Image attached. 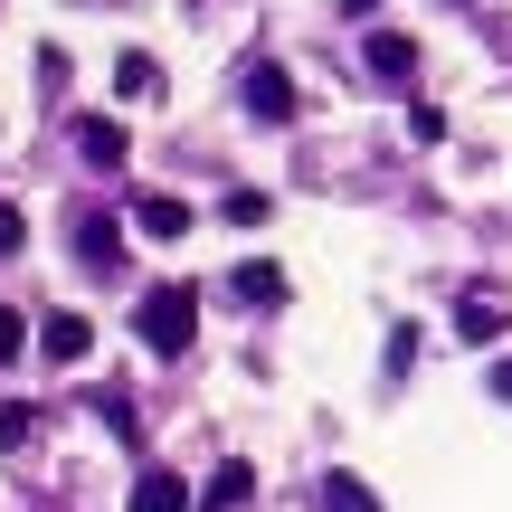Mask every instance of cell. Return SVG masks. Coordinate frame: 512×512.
Returning <instances> with one entry per match:
<instances>
[{
  "label": "cell",
  "mask_w": 512,
  "mask_h": 512,
  "mask_svg": "<svg viewBox=\"0 0 512 512\" xmlns=\"http://www.w3.org/2000/svg\"><path fill=\"white\" fill-rule=\"evenodd\" d=\"M133 332H143L162 361H181L190 332H200V294H190V285H152V294H143V313H133Z\"/></svg>",
  "instance_id": "obj_1"
},
{
  "label": "cell",
  "mask_w": 512,
  "mask_h": 512,
  "mask_svg": "<svg viewBox=\"0 0 512 512\" xmlns=\"http://www.w3.org/2000/svg\"><path fill=\"white\" fill-rule=\"evenodd\" d=\"M76 266H86V275H114V266H124V228H114L105 209L76 219Z\"/></svg>",
  "instance_id": "obj_2"
},
{
  "label": "cell",
  "mask_w": 512,
  "mask_h": 512,
  "mask_svg": "<svg viewBox=\"0 0 512 512\" xmlns=\"http://www.w3.org/2000/svg\"><path fill=\"white\" fill-rule=\"evenodd\" d=\"M247 114L256 124H294V76L285 67H247Z\"/></svg>",
  "instance_id": "obj_3"
},
{
  "label": "cell",
  "mask_w": 512,
  "mask_h": 512,
  "mask_svg": "<svg viewBox=\"0 0 512 512\" xmlns=\"http://www.w3.org/2000/svg\"><path fill=\"white\" fill-rule=\"evenodd\" d=\"M38 351H48V361H86L95 323H86V313H48V323H38Z\"/></svg>",
  "instance_id": "obj_4"
},
{
  "label": "cell",
  "mask_w": 512,
  "mask_h": 512,
  "mask_svg": "<svg viewBox=\"0 0 512 512\" xmlns=\"http://www.w3.org/2000/svg\"><path fill=\"white\" fill-rule=\"evenodd\" d=\"M133 228H143V238H190V200H171V190H143V200H133Z\"/></svg>",
  "instance_id": "obj_5"
},
{
  "label": "cell",
  "mask_w": 512,
  "mask_h": 512,
  "mask_svg": "<svg viewBox=\"0 0 512 512\" xmlns=\"http://www.w3.org/2000/svg\"><path fill=\"white\" fill-rule=\"evenodd\" d=\"M512 332V313L503 304H484V294H465V313H456V342H475V351H494Z\"/></svg>",
  "instance_id": "obj_6"
},
{
  "label": "cell",
  "mask_w": 512,
  "mask_h": 512,
  "mask_svg": "<svg viewBox=\"0 0 512 512\" xmlns=\"http://www.w3.org/2000/svg\"><path fill=\"white\" fill-rule=\"evenodd\" d=\"M408 67H418V38H408V29H370V76H389V86H399Z\"/></svg>",
  "instance_id": "obj_7"
},
{
  "label": "cell",
  "mask_w": 512,
  "mask_h": 512,
  "mask_svg": "<svg viewBox=\"0 0 512 512\" xmlns=\"http://www.w3.org/2000/svg\"><path fill=\"white\" fill-rule=\"evenodd\" d=\"M228 294H238V304H285V266H266V256H247V266L228 275Z\"/></svg>",
  "instance_id": "obj_8"
},
{
  "label": "cell",
  "mask_w": 512,
  "mask_h": 512,
  "mask_svg": "<svg viewBox=\"0 0 512 512\" xmlns=\"http://www.w3.org/2000/svg\"><path fill=\"white\" fill-rule=\"evenodd\" d=\"M76 152H86L95 171H114V162H124V124H105V114H86V124H76Z\"/></svg>",
  "instance_id": "obj_9"
},
{
  "label": "cell",
  "mask_w": 512,
  "mask_h": 512,
  "mask_svg": "<svg viewBox=\"0 0 512 512\" xmlns=\"http://www.w3.org/2000/svg\"><path fill=\"white\" fill-rule=\"evenodd\" d=\"M124 512H190V484H181V475H143Z\"/></svg>",
  "instance_id": "obj_10"
},
{
  "label": "cell",
  "mask_w": 512,
  "mask_h": 512,
  "mask_svg": "<svg viewBox=\"0 0 512 512\" xmlns=\"http://www.w3.org/2000/svg\"><path fill=\"white\" fill-rule=\"evenodd\" d=\"M247 494H256V475H247V465H219V475L200 484V503H209V512H238Z\"/></svg>",
  "instance_id": "obj_11"
},
{
  "label": "cell",
  "mask_w": 512,
  "mask_h": 512,
  "mask_svg": "<svg viewBox=\"0 0 512 512\" xmlns=\"http://www.w3.org/2000/svg\"><path fill=\"white\" fill-rule=\"evenodd\" d=\"M408 361H418V323H389V351H380V370H389V389L408 380Z\"/></svg>",
  "instance_id": "obj_12"
},
{
  "label": "cell",
  "mask_w": 512,
  "mask_h": 512,
  "mask_svg": "<svg viewBox=\"0 0 512 512\" xmlns=\"http://www.w3.org/2000/svg\"><path fill=\"white\" fill-rule=\"evenodd\" d=\"M323 503H332V512H380V494H370L361 475H332V484H323Z\"/></svg>",
  "instance_id": "obj_13"
},
{
  "label": "cell",
  "mask_w": 512,
  "mask_h": 512,
  "mask_svg": "<svg viewBox=\"0 0 512 512\" xmlns=\"http://www.w3.org/2000/svg\"><path fill=\"white\" fill-rule=\"evenodd\" d=\"M114 86H124V95H152V86H162V67H152V57H114Z\"/></svg>",
  "instance_id": "obj_14"
},
{
  "label": "cell",
  "mask_w": 512,
  "mask_h": 512,
  "mask_svg": "<svg viewBox=\"0 0 512 512\" xmlns=\"http://www.w3.org/2000/svg\"><path fill=\"white\" fill-rule=\"evenodd\" d=\"M219 219H228V228H266V190H228Z\"/></svg>",
  "instance_id": "obj_15"
},
{
  "label": "cell",
  "mask_w": 512,
  "mask_h": 512,
  "mask_svg": "<svg viewBox=\"0 0 512 512\" xmlns=\"http://www.w3.org/2000/svg\"><path fill=\"white\" fill-rule=\"evenodd\" d=\"M19 342H29V323H19V313H10V304H0V370H10V361H19Z\"/></svg>",
  "instance_id": "obj_16"
},
{
  "label": "cell",
  "mask_w": 512,
  "mask_h": 512,
  "mask_svg": "<svg viewBox=\"0 0 512 512\" xmlns=\"http://www.w3.org/2000/svg\"><path fill=\"white\" fill-rule=\"evenodd\" d=\"M19 247H29V219H19V209L0 200V256H19Z\"/></svg>",
  "instance_id": "obj_17"
},
{
  "label": "cell",
  "mask_w": 512,
  "mask_h": 512,
  "mask_svg": "<svg viewBox=\"0 0 512 512\" xmlns=\"http://www.w3.org/2000/svg\"><path fill=\"white\" fill-rule=\"evenodd\" d=\"M494 399H503V408H512V361H494Z\"/></svg>",
  "instance_id": "obj_18"
},
{
  "label": "cell",
  "mask_w": 512,
  "mask_h": 512,
  "mask_svg": "<svg viewBox=\"0 0 512 512\" xmlns=\"http://www.w3.org/2000/svg\"><path fill=\"white\" fill-rule=\"evenodd\" d=\"M342 10H380V0H342Z\"/></svg>",
  "instance_id": "obj_19"
},
{
  "label": "cell",
  "mask_w": 512,
  "mask_h": 512,
  "mask_svg": "<svg viewBox=\"0 0 512 512\" xmlns=\"http://www.w3.org/2000/svg\"><path fill=\"white\" fill-rule=\"evenodd\" d=\"M446 10H465V0H446Z\"/></svg>",
  "instance_id": "obj_20"
}]
</instances>
